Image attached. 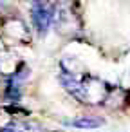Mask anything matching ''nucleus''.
<instances>
[{
  "label": "nucleus",
  "instance_id": "f03ea898",
  "mask_svg": "<svg viewBox=\"0 0 130 132\" xmlns=\"http://www.w3.org/2000/svg\"><path fill=\"white\" fill-rule=\"evenodd\" d=\"M53 26L56 27V31L60 35L71 36V35H76L81 29V20H80V15L74 11L72 4L62 2V4H54Z\"/></svg>",
  "mask_w": 130,
  "mask_h": 132
},
{
  "label": "nucleus",
  "instance_id": "39448f33",
  "mask_svg": "<svg viewBox=\"0 0 130 132\" xmlns=\"http://www.w3.org/2000/svg\"><path fill=\"white\" fill-rule=\"evenodd\" d=\"M25 63L20 60V56L16 54V53H13V51H4V53H0V74L2 76H6L7 80L9 78H13V76H16L18 74V71L24 67Z\"/></svg>",
  "mask_w": 130,
  "mask_h": 132
},
{
  "label": "nucleus",
  "instance_id": "7ed1b4c3",
  "mask_svg": "<svg viewBox=\"0 0 130 132\" xmlns=\"http://www.w3.org/2000/svg\"><path fill=\"white\" fill-rule=\"evenodd\" d=\"M0 35L9 45H25L31 44V29L18 16H7L0 26Z\"/></svg>",
  "mask_w": 130,
  "mask_h": 132
},
{
  "label": "nucleus",
  "instance_id": "423d86ee",
  "mask_svg": "<svg viewBox=\"0 0 130 132\" xmlns=\"http://www.w3.org/2000/svg\"><path fill=\"white\" fill-rule=\"evenodd\" d=\"M103 123H105L103 118H98V116H78V118L67 121L69 127H76V128H83V130L98 128V127H101Z\"/></svg>",
  "mask_w": 130,
  "mask_h": 132
},
{
  "label": "nucleus",
  "instance_id": "20e7f679",
  "mask_svg": "<svg viewBox=\"0 0 130 132\" xmlns=\"http://www.w3.org/2000/svg\"><path fill=\"white\" fill-rule=\"evenodd\" d=\"M29 9H31V20H33V26H34L36 33L40 36L47 35L49 27L53 26V18H54V4L33 2L29 6Z\"/></svg>",
  "mask_w": 130,
  "mask_h": 132
},
{
  "label": "nucleus",
  "instance_id": "f257e3e1",
  "mask_svg": "<svg viewBox=\"0 0 130 132\" xmlns=\"http://www.w3.org/2000/svg\"><path fill=\"white\" fill-rule=\"evenodd\" d=\"M110 89H112V85H108L101 78L87 72L81 78L80 87L74 92V98L85 105H105V100H107Z\"/></svg>",
  "mask_w": 130,
  "mask_h": 132
}]
</instances>
